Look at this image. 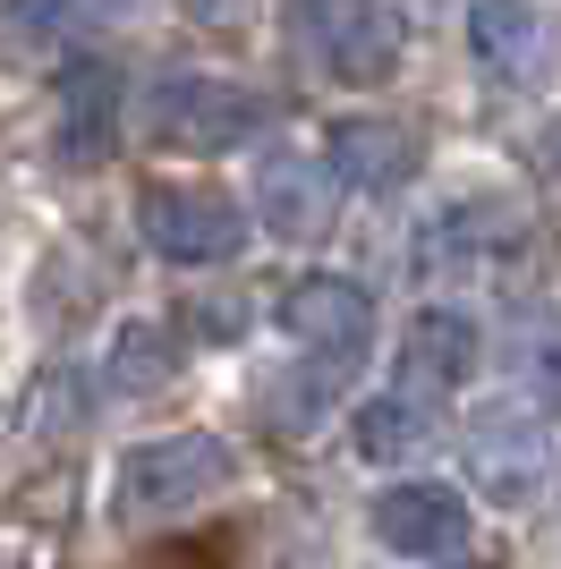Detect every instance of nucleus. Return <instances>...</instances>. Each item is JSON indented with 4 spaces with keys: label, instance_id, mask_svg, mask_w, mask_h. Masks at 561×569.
Wrapping results in <instances>:
<instances>
[{
    "label": "nucleus",
    "instance_id": "nucleus-1",
    "mask_svg": "<svg viewBox=\"0 0 561 569\" xmlns=\"http://www.w3.org/2000/svg\"><path fill=\"white\" fill-rule=\"evenodd\" d=\"M298 43L332 86H383L409 51V18L400 0H298Z\"/></svg>",
    "mask_w": 561,
    "mask_h": 569
},
{
    "label": "nucleus",
    "instance_id": "nucleus-2",
    "mask_svg": "<svg viewBox=\"0 0 561 569\" xmlns=\"http://www.w3.org/2000/svg\"><path fill=\"white\" fill-rule=\"evenodd\" d=\"M145 128L170 153H230V144H247L264 128V94L238 86V77H213V69H170L145 94Z\"/></svg>",
    "mask_w": 561,
    "mask_h": 569
},
{
    "label": "nucleus",
    "instance_id": "nucleus-3",
    "mask_svg": "<svg viewBox=\"0 0 561 569\" xmlns=\"http://www.w3.org/2000/svg\"><path fill=\"white\" fill-rule=\"evenodd\" d=\"M238 476L230 442H213V433H163V442H137V451L119 459V519H170V510H196L205 493H222Z\"/></svg>",
    "mask_w": 561,
    "mask_h": 569
},
{
    "label": "nucleus",
    "instance_id": "nucleus-4",
    "mask_svg": "<svg viewBox=\"0 0 561 569\" xmlns=\"http://www.w3.org/2000/svg\"><path fill=\"white\" fill-rule=\"evenodd\" d=\"M280 332L298 340L306 375H324L332 391L357 375V357L374 340V298L350 281V272H306L289 298H280Z\"/></svg>",
    "mask_w": 561,
    "mask_h": 569
},
{
    "label": "nucleus",
    "instance_id": "nucleus-5",
    "mask_svg": "<svg viewBox=\"0 0 561 569\" xmlns=\"http://www.w3.org/2000/svg\"><path fill=\"white\" fill-rule=\"evenodd\" d=\"M468 51H476V69H485L493 86L537 94L561 69V18L544 0H476V9H468Z\"/></svg>",
    "mask_w": 561,
    "mask_h": 569
},
{
    "label": "nucleus",
    "instance_id": "nucleus-6",
    "mask_svg": "<svg viewBox=\"0 0 561 569\" xmlns=\"http://www.w3.org/2000/svg\"><path fill=\"white\" fill-rule=\"evenodd\" d=\"M468 485L485 501H502V510H528V501L544 493V476H553V442H544V426L528 417V408H485V417H468Z\"/></svg>",
    "mask_w": 561,
    "mask_h": 569
},
{
    "label": "nucleus",
    "instance_id": "nucleus-7",
    "mask_svg": "<svg viewBox=\"0 0 561 569\" xmlns=\"http://www.w3.org/2000/svg\"><path fill=\"white\" fill-rule=\"evenodd\" d=\"M145 247L163 263H230L247 247V213L222 188H154L145 196Z\"/></svg>",
    "mask_w": 561,
    "mask_h": 569
},
{
    "label": "nucleus",
    "instance_id": "nucleus-8",
    "mask_svg": "<svg viewBox=\"0 0 561 569\" xmlns=\"http://www.w3.org/2000/svg\"><path fill=\"white\" fill-rule=\"evenodd\" d=\"M366 519H374V545L409 552V561H434V552L468 545V501L451 485H392V493H374Z\"/></svg>",
    "mask_w": 561,
    "mask_h": 569
},
{
    "label": "nucleus",
    "instance_id": "nucleus-9",
    "mask_svg": "<svg viewBox=\"0 0 561 569\" xmlns=\"http://www.w3.org/2000/svg\"><path fill=\"white\" fill-rule=\"evenodd\" d=\"M468 375H476V315H460V307L409 315V332H400V391L443 400V391H460Z\"/></svg>",
    "mask_w": 561,
    "mask_h": 569
},
{
    "label": "nucleus",
    "instance_id": "nucleus-10",
    "mask_svg": "<svg viewBox=\"0 0 561 569\" xmlns=\"http://www.w3.org/2000/svg\"><path fill=\"white\" fill-rule=\"evenodd\" d=\"M324 162H332V179H350L357 196H400L409 179H417L425 144L409 137L400 119H341L332 144H324Z\"/></svg>",
    "mask_w": 561,
    "mask_h": 569
},
{
    "label": "nucleus",
    "instance_id": "nucleus-11",
    "mask_svg": "<svg viewBox=\"0 0 561 569\" xmlns=\"http://www.w3.org/2000/svg\"><path fill=\"white\" fill-rule=\"evenodd\" d=\"M256 213L273 238H315L332 221V162H315L298 144H273L256 170Z\"/></svg>",
    "mask_w": 561,
    "mask_h": 569
},
{
    "label": "nucleus",
    "instance_id": "nucleus-12",
    "mask_svg": "<svg viewBox=\"0 0 561 569\" xmlns=\"http://www.w3.org/2000/svg\"><path fill=\"white\" fill-rule=\"evenodd\" d=\"M519 238V221L502 204H451L417 230V272L425 281H468V272H485L502 247Z\"/></svg>",
    "mask_w": 561,
    "mask_h": 569
},
{
    "label": "nucleus",
    "instance_id": "nucleus-13",
    "mask_svg": "<svg viewBox=\"0 0 561 569\" xmlns=\"http://www.w3.org/2000/svg\"><path fill=\"white\" fill-rule=\"evenodd\" d=\"M119 111H128V94H119V77L102 60L60 69V162H102L119 137Z\"/></svg>",
    "mask_w": 561,
    "mask_h": 569
},
{
    "label": "nucleus",
    "instance_id": "nucleus-14",
    "mask_svg": "<svg viewBox=\"0 0 561 569\" xmlns=\"http://www.w3.org/2000/svg\"><path fill=\"white\" fill-rule=\"evenodd\" d=\"M128 9L137 0H9L0 9V60H26V51H43V43H77V34L128 18Z\"/></svg>",
    "mask_w": 561,
    "mask_h": 569
},
{
    "label": "nucleus",
    "instance_id": "nucleus-15",
    "mask_svg": "<svg viewBox=\"0 0 561 569\" xmlns=\"http://www.w3.org/2000/svg\"><path fill=\"white\" fill-rule=\"evenodd\" d=\"M502 366L537 408H561V307H528L502 340Z\"/></svg>",
    "mask_w": 561,
    "mask_h": 569
},
{
    "label": "nucleus",
    "instance_id": "nucleus-16",
    "mask_svg": "<svg viewBox=\"0 0 561 569\" xmlns=\"http://www.w3.org/2000/svg\"><path fill=\"white\" fill-rule=\"evenodd\" d=\"M425 442H434V400H417V391H383V400L357 408V451L366 459H417Z\"/></svg>",
    "mask_w": 561,
    "mask_h": 569
},
{
    "label": "nucleus",
    "instance_id": "nucleus-17",
    "mask_svg": "<svg viewBox=\"0 0 561 569\" xmlns=\"http://www.w3.org/2000/svg\"><path fill=\"white\" fill-rule=\"evenodd\" d=\"M170 375H179V340H170L163 323H128V332L111 340V366H102V382H111L119 400L170 391Z\"/></svg>",
    "mask_w": 561,
    "mask_h": 569
},
{
    "label": "nucleus",
    "instance_id": "nucleus-18",
    "mask_svg": "<svg viewBox=\"0 0 561 569\" xmlns=\"http://www.w3.org/2000/svg\"><path fill=\"white\" fill-rule=\"evenodd\" d=\"M137 569H230V552L222 545H163V552H145Z\"/></svg>",
    "mask_w": 561,
    "mask_h": 569
},
{
    "label": "nucleus",
    "instance_id": "nucleus-19",
    "mask_svg": "<svg viewBox=\"0 0 561 569\" xmlns=\"http://www.w3.org/2000/svg\"><path fill=\"white\" fill-rule=\"evenodd\" d=\"M537 162H544V170H553V179H561V111H553V128H544V137H537Z\"/></svg>",
    "mask_w": 561,
    "mask_h": 569
},
{
    "label": "nucleus",
    "instance_id": "nucleus-20",
    "mask_svg": "<svg viewBox=\"0 0 561 569\" xmlns=\"http://www.w3.org/2000/svg\"><path fill=\"white\" fill-rule=\"evenodd\" d=\"M187 9H205V18H238V0H187Z\"/></svg>",
    "mask_w": 561,
    "mask_h": 569
},
{
    "label": "nucleus",
    "instance_id": "nucleus-21",
    "mask_svg": "<svg viewBox=\"0 0 561 569\" xmlns=\"http://www.w3.org/2000/svg\"><path fill=\"white\" fill-rule=\"evenodd\" d=\"M451 569H476V561H451Z\"/></svg>",
    "mask_w": 561,
    "mask_h": 569
}]
</instances>
